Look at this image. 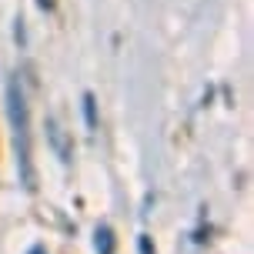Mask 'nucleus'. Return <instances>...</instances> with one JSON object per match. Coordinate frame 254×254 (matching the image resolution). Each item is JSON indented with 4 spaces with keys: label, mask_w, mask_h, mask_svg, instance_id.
Returning <instances> with one entry per match:
<instances>
[{
    "label": "nucleus",
    "mask_w": 254,
    "mask_h": 254,
    "mask_svg": "<svg viewBox=\"0 0 254 254\" xmlns=\"http://www.w3.org/2000/svg\"><path fill=\"white\" fill-rule=\"evenodd\" d=\"M94 244H97V254H114V231L101 224L97 234H94Z\"/></svg>",
    "instance_id": "obj_3"
},
{
    "label": "nucleus",
    "mask_w": 254,
    "mask_h": 254,
    "mask_svg": "<svg viewBox=\"0 0 254 254\" xmlns=\"http://www.w3.org/2000/svg\"><path fill=\"white\" fill-rule=\"evenodd\" d=\"M30 254H40V248H34V251H30Z\"/></svg>",
    "instance_id": "obj_7"
},
{
    "label": "nucleus",
    "mask_w": 254,
    "mask_h": 254,
    "mask_svg": "<svg viewBox=\"0 0 254 254\" xmlns=\"http://www.w3.org/2000/svg\"><path fill=\"white\" fill-rule=\"evenodd\" d=\"M84 121H87V130H97V101H94V94H84Z\"/></svg>",
    "instance_id": "obj_4"
},
{
    "label": "nucleus",
    "mask_w": 254,
    "mask_h": 254,
    "mask_svg": "<svg viewBox=\"0 0 254 254\" xmlns=\"http://www.w3.org/2000/svg\"><path fill=\"white\" fill-rule=\"evenodd\" d=\"M47 137L54 140V147H57V157H61L64 164L70 161V151H67V144H64V134H61V127H57V121H47Z\"/></svg>",
    "instance_id": "obj_2"
},
{
    "label": "nucleus",
    "mask_w": 254,
    "mask_h": 254,
    "mask_svg": "<svg viewBox=\"0 0 254 254\" xmlns=\"http://www.w3.org/2000/svg\"><path fill=\"white\" fill-rule=\"evenodd\" d=\"M51 3H54V0H40V7H51Z\"/></svg>",
    "instance_id": "obj_6"
},
{
    "label": "nucleus",
    "mask_w": 254,
    "mask_h": 254,
    "mask_svg": "<svg viewBox=\"0 0 254 254\" xmlns=\"http://www.w3.org/2000/svg\"><path fill=\"white\" fill-rule=\"evenodd\" d=\"M7 117L13 127V144H17V167H20V181L27 190H34V164H30V114H27V97L20 90V80L10 77L7 80Z\"/></svg>",
    "instance_id": "obj_1"
},
{
    "label": "nucleus",
    "mask_w": 254,
    "mask_h": 254,
    "mask_svg": "<svg viewBox=\"0 0 254 254\" xmlns=\"http://www.w3.org/2000/svg\"><path fill=\"white\" fill-rule=\"evenodd\" d=\"M137 248H140V254H154V248H151V238H147V234H140Z\"/></svg>",
    "instance_id": "obj_5"
}]
</instances>
